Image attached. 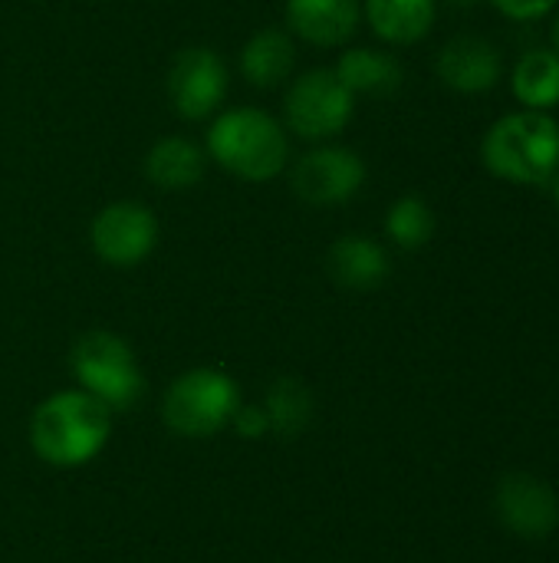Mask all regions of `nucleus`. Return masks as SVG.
<instances>
[{"label":"nucleus","instance_id":"f257e3e1","mask_svg":"<svg viewBox=\"0 0 559 563\" xmlns=\"http://www.w3.org/2000/svg\"><path fill=\"white\" fill-rule=\"evenodd\" d=\"M112 435V412L86 389H66L43 399L30 419V445L53 468L92 462Z\"/></svg>","mask_w":559,"mask_h":563},{"label":"nucleus","instance_id":"f03ea898","mask_svg":"<svg viewBox=\"0 0 559 563\" xmlns=\"http://www.w3.org/2000/svg\"><path fill=\"white\" fill-rule=\"evenodd\" d=\"M484 168L511 185H550L559 172V122L547 112L521 109L497 119L481 142Z\"/></svg>","mask_w":559,"mask_h":563},{"label":"nucleus","instance_id":"7ed1b4c3","mask_svg":"<svg viewBox=\"0 0 559 563\" xmlns=\"http://www.w3.org/2000/svg\"><path fill=\"white\" fill-rule=\"evenodd\" d=\"M208 152L224 172L244 181H270L287 168L290 142L287 129L273 115L241 106L214 119L208 129Z\"/></svg>","mask_w":559,"mask_h":563},{"label":"nucleus","instance_id":"20e7f679","mask_svg":"<svg viewBox=\"0 0 559 563\" xmlns=\"http://www.w3.org/2000/svg\"><path fill=\"white\" fill-rule=\"evenodd\" d=\"M241 412V389L224 369H191L181 373L161 402V419L175 435L211 439Z\"/></svg>","mask_w":559,"mask_h":563},{"label":"nucleus","instance_id":"39448f33","mask_svg":"<svg viewBox=\"0 0 559 563\" xmlns=\"http://www.w3.org/2000/svg\"><path fill=\"white\" fill-rule=\"evenodd\" d=\"M69 366L79 389L96 396L109 412L132 409L145 393V379L132 346L109 330L82 333L69 353Z\"/></svg>","mask_w":559,"mask_h":563},{"label":"nucleus","instance_id":"423d86ee","mask_svg":"<svg viewBox=\"0 0 559 563\" xmlns=\"http://www.w3.org/2000/svg\"><path fill=\"white\" fill-rule=\"evenodd\" d=\"M356 109V96L333 69H310L287 89V125L310 142L339 135Z\"/></svg>","mask_w":559,"mask_h":563},{"label":"nucleus","instance_id":"0eeeda50","mask_svg":"<svg viewBox=\"0 0 559 563\" xmlns=\"http://www.w3.org/2000/svg\"><path fill=\"white\" fill-rule=\"evenodd\" d=\"M92 251L109 267H135L158 244V218L142 201H112L92 221Z\"/></svg>","mask_w":559,"mask_h":563},{"label":"nucleus","instance_id":"6e6552de","mask_svg":"<svg viewBox=\"0 0 559 563\" xmlns=\"http://www.w3.org/2000/svg\"><path fill=\"white\" fill-rule=\"evenodd\" d=\"M168 99L181 119H208L221 109L227 96V66L208 46H188L175 53L168 66Z\"/></svg>","mask_w":559,"mask_h":563},{"label":"nucleus","instance_id":"1a4fd4ad","mask_svg":"<svg viewBox=\"0 0 559 563\" xmlns=\"http://www.w3.org/2000/svg\"><path fill=\"white\" fill-rule=\"evenodd\" d=\"M362 181H366V162L359 158V152L343 145H320L306 152L303 158H297L290 175L297 198L316 208H329L356 198Z\"/></svg>","mask_w":559,"mask_h":563},{"label":"nucleus","instance_id":"9d476101","mask_svg":"<svg viewBox=\"0 0 559 563\" xmlns=\"http://www.w3.org/2000/svg\"><path fill=\"white\" fill-rule=\"evenodd\" d=\"M494 508L501 525L527 541H540L550 538L559 525V498L557 492L527 472H514L504 475L494 495Z\"/></svg>","mask_w":559,"mask_h":563},{"label":"nucleus","instance_id":"9b49d317","mask_svg":"<svg viewBox=\"0 0 559 563\" xmlns=\"http://www.w3.org/2000/svg\"><path fill=\"white\" fill-rule=\"evenodd\" d=\"M435 69L448 89L465 92V96H478V92H488L501 82L504 63H501V53L491 40L455 36L441 46Z\"/></svg>","mask_w":559,"mask_h":563},{"label":"nucleus","instance_id":"f8f14e48","mask_svg":"<svg viewBox=\"0 0 559 563\" xmlns=\"http://www.w3.org/2000/svg\"><path fill=\"white\" fill-rule=\"evenodd\" d=\"M359 0H287V26L313 46H343L359 26Z\"/></svg>","mask_w":559,"mask_h":563},{"label":"nucleus","instance_id":"ddd939ff","mask_svg":"<svg viewBox=\"0 0 559 563\" xmlns=\"http://www.w3.org/2000/svg\"><path fill=\"white\" fill-rule=\"evenodd\" d=\"M326 271L339 287L366 294V290H376L385 284L392 264L379 241H372L366 234H346L329 247Z\"/></svg>","mask_w":559,"mask_h":563},{"label":"nucleus","instance_id":"4468645a","mask_svg":"<svg viewBox=\"0 0 559 563\" xmlns=\"http://www.w3.org/2000/svg\"><path fill=\"white\" fill-rule=\"evenodd\" d=\"M208 155L185 135L158 139L145 155V175L161 191H188L204 178Z\"/></svg>","mask_w":559,"mask_h":563},{"label":"nucleus","instance_id":"2eb2a0df","mask_svg":"<svg viewBox=\"0 0 559 563\" xmlns=\"http://www.w3.org/2000/svg\"><path fill=\"white\" fill-rule=\"evenodd\" d=\"M438 0H366L372 33L392 46H412L435 26Z\"/></svg>","mask_w":559,"mask_h":563},{"label":"nucleus","instance_id":"dca6fc26","mask_svg":"<svg viewBox=\"0 0 559 563\" xmlns=\"http://www.w3.org/2000/svg\"><path fill=\"white\" fill-rule=\"evenodd\" d=\"M293 66H297V46H293V36L280 26L257 30L241 53V69L247 82L257 89L280 86L293 73Z\"/></svg>","mask_w":559,"mask_h":563},{"label":"nucleus","instance_id":"f3484780","mask_svg":"<svg viewBox=\"0 0 559 563\" xmlns=\"http://www.w3.org/2000/svg\"><path fill=\"white\" fill-rule=\"evenodd\" d=\"M353 96H389L402 86V63L385 49H346L333 69Z\"/></svg>","mask_w":559,"mask_h":563},{"label":"nucleus","instance_id":"a211bd4d","mask_svg":"<svg viewBox=\"0 0 559 563\" xmlns=\"http://www.w3.org/2000/svg\"><path fill=\"white\" fill-rule=\"evenodd\" d=\"M511 92L524 109L547 112L559 106V53L557 49H527L511 69Z\"/></svg>","mask_w":559,"mask_h":563},{"label":"nucleus","instance_id":"6ab92c4d","mask_svg":"<svg viewBox=\"0 0 559 563\" xmlns=\"http://www.w3.org/2000/svg\"><path fill=\"white\" fill-rule=\"evenodd\" d=\"M385 234L402 251H418L435 234V211L428 208V201H422L415 195H405V198H399L389 208V214H385Z\"/></svg>","mask_w":559,"mask_h":563},{"label":"nucleus","instance_id":"aec40b11","mask_svg":"<svg viewBox=\"0 0 559 563\" xmlns=\"http://www.w3.org/2000/svg\"><path fill=\"white\" fill-rule=\"evenodd\" d=\"M310 416V396L303 393V386L297 379H280V386L270 393V416L267 422H273L280 432H297L300 422Z\"/></svg>","mask_w":559,"mask_h":563},{"label":"nucleus","instance_id":"412c9836","mask_svg":"<svg viewBox=\"0 0 559 563\" xmlns=\"http://www.w3.org/2000/svg\"><path fill=\"white\" fill-rule=\"evenodd\" d=\"M557 3L559 0H491V7H494L501 16L514 20V23H534V20H544Z\"/></svg>","mask_w":559,"mask_h":563},{"label":"nucleus","instance_id":"4be33fe9","mask_svg":"<svg viewBox=\"0 0 559 563\" xmlns=\"http://www.w3.org/2000/svg\"><path fill=\"white\" fill-rule=\"evenodd\" d=\"M550 188H554V205H557V211H559V172H557V175H554Z\"/></svg>","mask_w":559,"mask_h":563},{"label":"nucleus","instance_id":"5701e85b","mask_svg":"<svg viewBox=\"0 0 559 563\" xmlns=\"http://www.w3.org/2000/svg\"><path fill=\"white\" fill-rule=\"evenodd\" d=\"M554 49L559 53V13H557V23H554Z\"/></svg>","mask_w":559,"mask_h":563}]
</instances>
